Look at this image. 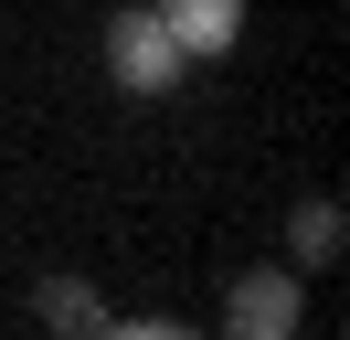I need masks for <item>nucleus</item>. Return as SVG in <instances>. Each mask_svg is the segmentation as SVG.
<instances>
[{"label": "nucleus", "mask_w": 350, "mask_h": 340, "mask_svg": "<svg viewBox=\"0 0 350 340\" xmlns=\"http://www.w3.org/2000/svg\"><path fill=\"white\" fill-rule=\"evenodd\" d=\"M107 75L128 85V96H180V75H191V53H180V32L138 0V11L107 21Z\"/></svg>", "instance_id": "1"}, {"label": "nucleus", "mask_w": 350, "mask_h": 340, "mask_svg": "<svg viewBox=\"0 0 350 340\" xmlns=\"http://www.w3.org/2000/svg\"><path fill=\"white\" fill-rule=\"evenodd\" d=\"M297 319H308L297 266H244L223 287V340H297Z\"/></svg>", "instance_id": "2"}, {"label": "nucleus", "mask_w": 350, "mask_h": 340, "mask_svg": "<svg viewBox=\"0 0 350 340\" xmlns=\"http://www.w3.org/2000/svg\"><path fill=\"white\" fill-rule=\"evenodd\" d=\"M149 11L180 32V53H191V64L234 53V32H244V0H149Z\"/></svg>", "instance_id": "3"}, {"label": "nucleus", "mask_w": 350, "mask_h": 340, "mask_svg": "<svg viewBox=\"0 0 350 340\" xmlns=\"http://www.w3.org/2000/svg\"><path fill=\"white\" fill-rule=\"evenodd\" d=\"M32 308H43V330H53V340H96V330H107V308H96L85 276H43V298H32Z\"/></svg>", "instance_id": "4"}, {"label": "nucleus", "mask_w": 350, "mask_h": 340, "mask_svg": "<svg viewBox=\"0 0 350 340\" xmlns=\"http://www.w3.org/2000/svg\"><path fill=\"white\" fill-rule=\"evenodd\" d=\"M340 234H350V212H340V202H297V223H286L297 276H308V266H340Z\"/></svg>", "instance_id": "5"}, {"label": "nucleus", "mask_w": 350, "mask_h": 340, "mask_svg": "<svg viewBox=\"0 0 350 340\" xmlns=\"http://www.w3.org/2000/svg\"><path fill=\"white\" fill-rule=\"evenodd\" d=\"M96 340H202V330H180V319H107Z\"/></svg>", "instance_id": "6"}]
</instances>
